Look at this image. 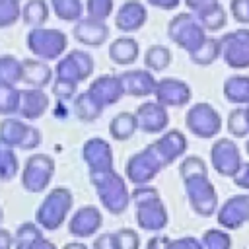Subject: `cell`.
<instances>
[{
	"instance_id": "4",
	"label": "cell",
	"mask_w": 249,
	"mask_h": 249,
	"mask_svg": "<svg viewBox=\"0 0 249 249\" xmlns=\"http://www.w3.org/2000/svg\"><path fill=\"white\" fill-rule=\"evenodd\" d=\"M95 249H117L113 233H109V235H103V237H99V239L95 241Z\"/></svg>"
},
{
	"instance_id": "2",
	"label": "cell",
	"mask_w": 249,
	"mask_h": 249,
	"mask_svg": "<svg viewBox=\"0 0 249 249\" xmlns=\"http://www.w3.org/2000/svg\"><path fill=\"white\" fill-rule=\"evenodd\" d=\"M117 249H138V235L132 230H121L113 233Z\"/></svg>"
},
{
	"instance_id": "1",
	"label": "cell",
	"mask_w": 249,
	"mask_h": 249,
	"mask_svg": "<svg viewBox=\"0 0 249 249\" xmlns=\"http://www.w3.org/2000/svg\"><path fill=\"white\" fill-rule=\"evenodd\" d=\"M99 222H101V218H99V212L95 208H91V206L89 208H82L74 216V220L70 224L72 235H76V237H89L97 230Z\"/></svg>"
},
{
	"instance_id": "6",
	"label": "cell",
	"mask_w": 249,
	"mask_h": 249,
	"mask_svg": "<svg viewBox=\"0 0 249 249\" xmlns=\"http://www.w3.org/2000/svg\"><path fill=\"white\" fill-rule=\"evenodd\" d=\"M64 249H88L86 245H82V243H66L64 245Z\"/></svg>"
},
{
	"instance_id": "3",
	"label": "cell",
	"mask_w": 249,
	"mask_h": 249,
	"mask_svg": "<svg viewBox=\"0 0 249 249\" xmlns=\"http://www.w3.org/2000/svg\"><path fill=\"white\" fill-rule=\"evenodd\" d=\"M204 243L212 249H230V237L228 233H222L218 230H208L204 235Z\"/></svg>"
},
{
	"instance_id": "5",
	"label": "cell",
	"mask_w": 249,
	"mask_h": 249,
	"mask_svg": "<svg viewBox=\"0 0 249 249\" xmlns=\"http://www.w3.org/2000/svg\"><path fill=\"white\" fill-rule=\"evenodd\" d=\"M0 249H10V235L6 231H0Z\"/></svg>"
}]
</instances>
